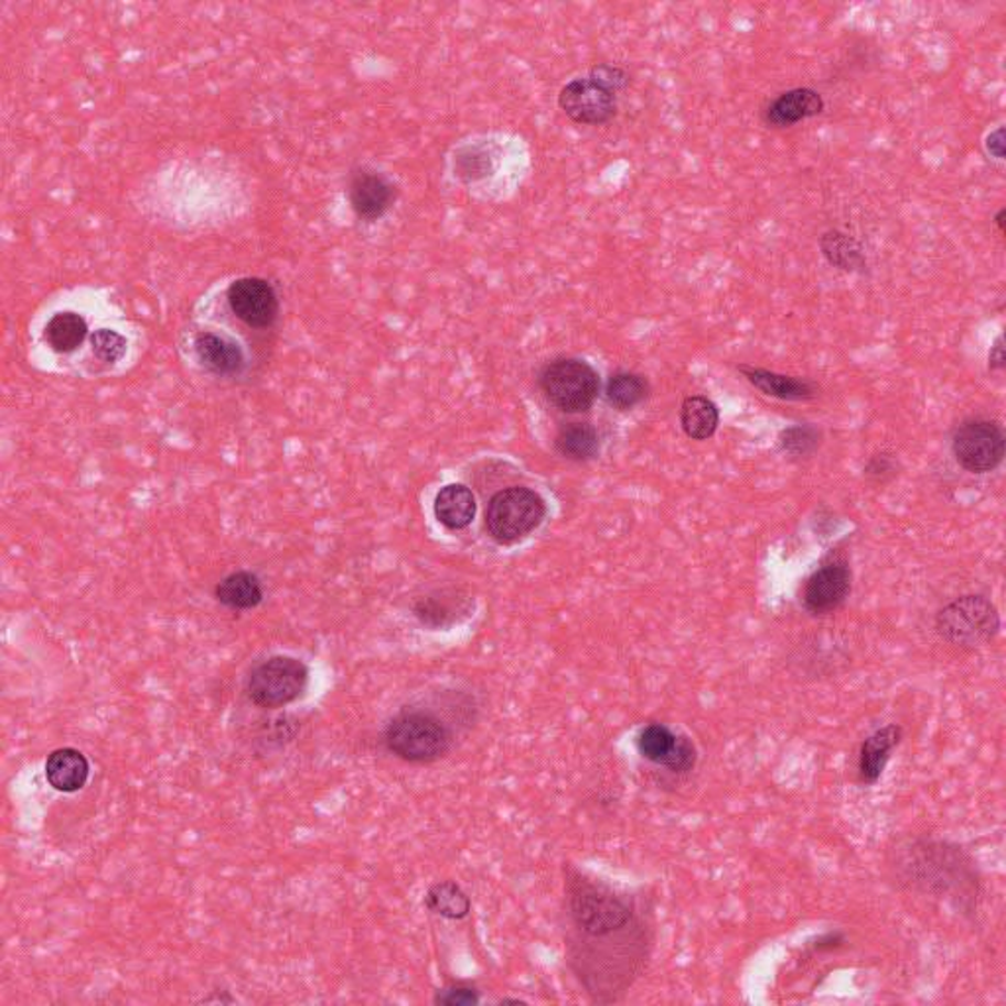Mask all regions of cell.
I'll return each mask as SVG.
<instances>
[{
    "instance_id": "cell-1",
    "label": "cell",
    "mask_w": 1006,
    "mask_h": 1006,
    "mask_svg": "<svg viewBox=\"0 0 1006 1006\" xmlns=\"http://www.w3.org/2000/svg\"><path fill=\"white\" fill-rule=\"evenodd\" d=\"M568 962L596 1003H613L645 967L651 925L628 895L572 873L566 880Z\"/></svg>"
},
{
    "instance_id": "cell-2",
    "label": "cell",
    "mask_w": 1006,
    "mask_h": 1006,
    "mask_svg": "<svg viewBox=\"0 0 1006 1006\" xmlns=\"http://www.w3.org/2000/svg\"><path fill=\"white\" fill-rule=\"evenodd\" d=\"M910 887L950 899L960 907L973 908L980 895V879L962 847L920 839L908 845L899 865Z\"/></svg>"
},
{
    "instance_id": "cell-3",
    "label": "cell",
    "mask_w": 1006,
    "mask_h": 1006,
    "mask_svg": "<svg viewBox=\"0 0 1006 1006\" xmlns=\"http://www.w3.org/2000/svg\"><path fill=\"white\" fill-rule=\"evenodd\" d=\"M387 751L407 763H432L449 753V728L429 711L404 710L387 724Z\"/></svg>"
},
{
    "instance_id": "cell-4",
    "label": "cell",
    "mask_w": 1006,
    "mask_h": 1006,
    "mask_svg": "<svg viewBox=\"0 0 1006 1006\" xmlns=\"http://www.w3.org/2000/svg\"><path fill=\"white\" fill-rule=\"evenodd\" d=\"M935 629L940 638L955 648H981L995 638L1000 629L995 603L985 596H962L935 616Z\"/></svg>"
},
{
    "instance_id": "cell-5",
    "label": "cell",
    "mask_w": 1006,
    "mask_h": 1006,
    "mask_svg": "<svg viewBox=\"0 0 1006 1006\" xmlns=\"http://www.w3.org/2000/svg\"><path fill=\"white\" fill-rule=\"evenodd\" d=\"M545 502L529 488H507L490 500L485 529L500 545H512L527 537L545 520Z\"/></svg>"
},
{
    "instance_id": "cell-6",
    "label": "cell",
    "mask_w": 1006,
    "mask_h": 1006,
    "mask_svg": "<svg viewBox=\"0 0 1006 1006\" xmlns=\"http://www.w3.org/2000/svg\"><path fill=\"white\" fill-rule=\"evenodd\" d=\"M539 382L548 402L565 414L588 411L600 392V377L585 360H555L543 370Z\"/></svg>"
},
{
    "instance_id": "cell-7",
    "label": "cell",
    "mask_w": 1006,
    "mask_h": 1006,
    "mask_svg": "<svg viewBox=\"0 0 1006 1006\" xmlns=\"http://www.w3.org/2000/svg\"><path fill=\"white\" fill-rule=\"evenodd\" d=\"M309 683L307 666L293 656H271L248 678V696L260 708H281L297 700Z\"/></svg>"
},
{
    "instance_id": "cell-8",
    "label": "cell",
    "mask_w": 1006,
    "mask_h": 1006,
    "mask_svg": "<svg viewBox=\"0 0 1006 1006\" xmlns=\"http://www.w3.org/2000/svg\"><path fill=\"white\" fill-rule=\"evenodd\" d=\"M953 454L965 470L985 474L1003 462L1005 435L995 422H965L953 437Z\"/></svg>"
},
{
    "instance_id": "cell-9",
    "label": "cell",
    "mask_w": 1006,
    "mask_h": 1006,
    "mask_svg": "<svg viewBox=\"0 0 1006 1006\" xmlns=\"http://www.w3.org/2000/svg\"><path fill=\"white\" fill-rule=\"evenodd\" d=\"M638 751L649 763L661 764L671 773H691L698 761L696 747L688 737L676 736L663 724H651L638 734Z\"/></svg>"
},
{
    "instance_id": "cell-10",
    "label": "cell",
    "mask_w": 1006,
    "mask_h": 1006,
    "mask_svg": "<svg viewBox=\"0 0 1006 1006\" xmlns=\"http://www.w3.org/2000/svg\"><path fill=\"white\" fill-rule=\"evenodd\" d=\"M228 306L252 329H268L278 319V296L266 279H236L228 288Z\"/></svg>"
},
{
    "instance_id": "cell-11",
    "label": "cell",
    "mask_w": 1006,
    "mask_h": 1006,
    "mask_svg": "<svg viewBox=\"0 0 1006 1006\" xmlns=\"http://www.w3.org/2000/svg\"><path fill=\"white\" fill-rule=\"evenodd\" d=\"M558 105L578 125H603L616 115V95L592 79H575L558 95Z\"/></svg>"
},
{
    "instance_id": "cell-12",
    "label": "cell",
    "mask_w": 1006,
    "mask_h": 1006,
    "mask_svg": "<svg viewBox=\"0 0 1006 1006\" xmlns=\"http://www.w3.org/2000/svg\"><path fill=\"white\" fill-rule=\"evenodd\" d=\"M852 592V570L844 560H832L817 568L804 586L802 602L814 616L836 611Z\"/></svg>"
},
{
    "instance_id": "cell-13",
    "label": "cell",
    "mask_w": 1006,
    "mask_h": 1006,
    "mask_svg": "<svg viewBox=\"0 0 1006 1006\" xmlns=\"http://www.w3.org/2000/svg\"><path fill=\"white\" fill-rule=\"evenodd\" d=\"M900 739H902V728L897 724H890V726L877 729L863 741L859 757H857L859 781L865 784H877L880 781L885 767L889 763L890 753L895 751V747L899 746Z\"/></svg>"
},
{
    "instance_id": "cell-14",
    "label": "cell",
    "mask_w": 1006,
    "mask_h": 1006,
    "mask_svg": "<svg viewBox=\"0 0 1006 1006\" xmlns=\"http://www.w3.org/2000/svg\"><path fill=\"white\" fill-rule=\"evenodd\" d=\"M351 205L360 218L376 221L386 213L394 201V188L377 173L362 171L351 183Z\"/></svg>"
},
{
    "instance_id": "cell-15",
    "label": "cell",
    "mask_w": 1006,
    "mask_h": 1006,
    "mask_svg": "<svg viewBox=\"0 0 1006 1006\" xmlns=\"http://www.w3.org/2000/svg\"><path fill=\"white\" fill-rule=\"evenodd\" d=\"M89 761L87 757L72 749H57L45 761V779L60 792H77L89 781Z\"/></svg>"
},
{
    "instance_id": "cell-16",
    "label": "cell",
    "mask_w": 1006,
    "mask_h": 1006,
    "mask_svg": "<svg viewBox=\"0 0 1006 1006\" xmlns=\"http://www.w3.org/2000/svg\"><path fill=\"white\" fill-rule=\"evenodd\" d=\"M822 110H824V99L820 93L814 89H792L782 93L779 99H774L769 105L764 118L769 125L784 128V126L796 125L800 120L816 117Z\"/></svg>"
},
{
    "instance_id": "cell-17",
    "label": "cell",
    "mask_w": 1006,
    "mask_h": 1006,
    "mask_svg": "<svg viewBox=\"0 0 1006 1006\" xmlns=\"http://www.w3.org/2000/svg\"><path fill=\"white\" fill-rule=\"evenodd\" d=\"M195 352L203 366L218 376H234L244 368V354L236 342L215 333H201L195 339Z\"/></svg>"
},
{
    "instance_id": "cell-18",
    "label": "cell",
    "mask_w": 1006,
    "mask_h": 1006,
    "mask_svg": "<svg viewBox=\"0 0 1006 1006\" xmlns=\"http://www.w3.org/2000/svg\"><path fill=\"white\" fill-rule=\"evenodd\" d=\"M435 515L445 527L452 531L464 529L474 522L477 500L467 485H445L435 500Z\"/></svg>"
},
{
    "instance_id": "cell-19",
    "label": "cell",
    "mask_w": 1006,
    "mask_h": 1006,
    "mask_svg": "<svg viewBox=\"0 0 1006 1006\" xmlns=\"http://www.w3.org/2000/svg\"><path fill=\"white\" fill-rule=\"evenodd\" d=\"M261 590L258 576L240 570L226 576L221 585L216 586V600L231 608V610H252L261 602Z\"/></svg>"
},
{
    "instance_id": "cell-20",
    "label": "cell",
    "mask_w": 1006,
    "mask_h": 1006,
    "mask_svg": "<svg viewBox=\"0 0 1006 1006\" xmlns=\"http://www.w3.org/2000/svg\"><path fill=\"white\" fill-rule=\"evenodd\" d=\"M747 379L759 387L767 396L779 397V399H789V402H800V399H810L814 396V386L806 379L799 377L781 376L767 370L741 368Z\"/></svg>"
},
{
    "instance_id": "cell-21",
    "label": "cell",
    "mask_w": 1006,
    "mask_h": 1006,
    "mask_svg": "<svg viewBox=\"0 0 1006 1006\" xmlns=\"http://www.w3.org/2000/svg\"><path fill=\"white\" fill-rule=\"evenodd\" d=\"M683 429L691 439L706 440L718 429V407L708 397L692 396L684 399L681 409Z\"/></svg>"
},
{
    "instance_id": "cell-22",
    "label": "cell",
    "mask_w": 1006,
    "mask_h": 1006,
    "mask_svg": "<svg viewBox=\"0 0 1006 1006\" xmlns=\"http://www.w3.org/2000/svg\"><path fill=\"white\" fill-rule=\"evenodd\" d=\"M87 323L82 314L65 311L55 314L54 319L45 327V339L50 346L57 352H72L85 341Z\"/></svg>"
},
{
    "instance_id": "cell-23",
    "label": "cell",
    "mask_w": 1006,
    "mask_h": 1006,
    "mask_svg": "<svg viewBox=\"0 0 1006 1006\" xmlns=\"http://www.w3.org/2000/svg\"><path fill=\"white\" fill-rule=\"evenodd\" d=\"M598 432L585 422H570L557 435V449L565 459L590 460L598 452Z\"/></svg>"
},
{
    "instance_id": "cell-24",
    "label": "cell",
    "mask_w": 1006,
    "mask_h": 1006,
    "mask_svg": "<svg viewBox=\"0 0 1006 1006\" xmlns=\"http://www.w3.org/2000/svg\"><path fill=\"white\" fill-rule=\"evenodd\" d=\"M820 248L824 252L826 260L839 270L855 271L865 266L863 250L852 236L844 233H826L820 240Z\"/></svg>"
},
{
    "instance_id": "cell-25",
    "label": "cell",
    "mask_w": 1006,
    "mask_h": 1006,
    "mask_svg": "<svg viewBox=\"0 0 1006 1006\" xmlns=\"http://www.w3.org/2000/svg\"><path fill=\"white\" fill-rule=\"evenodd\" d=\"M425 905L427 908L439 914L442 918H449V920H462V918L468 917L470 912V899H468L467 892L460 889L459 885L454 882H439L435 885L427 897H425Z\"/></svg>"
},
{
    "instance_id": "cell-26",
    "label": "cell",
    "mask_w": 1006,
    "mask_h": 1006,
    "mask_svg": "<svg viewBox=\"0 0 1006 1006\" xmlns=\"http://www.w3.org/2000/svg\"><path fill=\"white\" fill-rule=\"evenodd\" d=\"M648 382L638 374H629V372H620V374L611 376L608 389H606L608 402L620 411L633 409L648 397Z\"/></svg>"
},
{
    "instance_id": "cell-27",
    "label": "cell",
    "mask_w": 1006,
    "mask_h": 1006,
    "mask_svg": "<svg viewBox=\"0 0 1006 1006\" xmlns=\"http://www.w3.org/2000/svg\"><path fill=\"white\" fill-rule=\"evenodd\" d=\"M457 168H459L460 178H464V180H482L494 170V158L490 156V150L484 146L467 148L464 152L460 153Z\"/></svg>"
},
{
    "instance_id": "cell-28",
    "label": "cell",
    "mask_w": 1006,
    "mask_h": 1006,
    "mask_svg": "<svg viewBox=\"0 0 1006 1006\" xmlns=\"http://www.w3.org/2000/svg\"><path fill=\"white\" fill-rule=\"evenodd\" d=\"M93 352L99 356L103 362H117L122 358L126 352V341L120 334L108 329H100L90 336Z\"/></svg>"
},
{
    "instance_id": "cell-29",
    "label": "cell",
    "mask_w": 1006,
    "mask_h": 1006,
    "mask_svg": "<svg viewBox=\"0 0 1006 1006\" xmlns=\"http://www.w3.org/2000/svg\"><path fill=\"white\" fill-rule=\"evenodd\" d=\"M817 439H820V435H817L816 429L800 425V427H791V429L782 432L781 445L782 449L800 457V454H809V452L816 449Z\"/></svg>"
},
{
    "instance_id": "cell-30",
    "label": "cell",
    "mask_w": 1006,
    "mask_h": 1006,
    "mask_svg": "<svg viewBox=\"0 0 1006 1006\" xmlns=\"http://www.w3.org/2000/svg\"><path fill=\"white\" fill-rule=\"evenodd\" d=\"M592 82L602 85L606 89L611 90L616 95V90H621L625 85H628V73L620 69V67H613V65H598L593 67Z\"/></svg>"
},
{
    "instance_id": "cell-31",
    "label": "cell",
    "mask_w": 1006,
    "mask_h": 1006,
    "mask_svg": "<svg viewBox=\"0 0 1006 1006\" xmlns=\"http://www.w3.org/2000/svg\"><path fill=\"white\" fill-rule=\"evenodd\" d=\"M437 1003L439 1005H478L480 1003V995H478L474 988L470 987H449L442 988L439 995H437Z\"/></svg>"
},
{
    "instance_id": "cell-32",
    "label": "cell",
    "mask_w": 1006,
    "mask_h": 1006,
    "mask_svg": "<svg viewBox=\"0 0 1006 1006\" xmlns=\"http://www.w3.org/2000/svg\"><path fill=\"white\" fill-rule=\"evenodd\" d=\"M987 150L993 153L997 160L1005 158V128L1000 126L993 135H988Z\"/></svg>"
},
{
    "instance_id": "cell-33",
    "label": "cell",
    "mask_w": 1006,
    "mask_h": 1006,
    "mask_svg": "<svg viewBox=\"0 0 1006 1006\" xmlns=\"http://www.w3.org/2000/svg\"><path fill=\"white\" fill-rule=\"evenodd\" d=\"M988 366L993 370L1005 368V346H1003V339H998L993 346V351L988 354Z\"/></svg>"
},
{
    "instance_id": "cell-34",
    "label": "cell",
    "mask_w": 1006,
    "mask_h": 1006,
    "mask_svg": "<svg viewBox=\"0 0 1006 1006\" xmlns=\"http://www.w3.org/2000/svg\"><path fill=\"white\" fill-rule=\"evenodd\" d=\"M844 943V935L842 934H827L824 938L817 940L816 948L817 952H824V950H834V948H839Z\"/></svg>"
},
{
    "instance_id": "cell-35",
    "label": "cell",
    "mask_w": 1006,
    "mask_h": 1006,
    "mask_svg": "<svg viewBox=\"0 0 1006 1006\" xmlns=\"http://www.w3.org/2000/svg\"><path fill=\"white\" fill-rule=\"evenodd\" d=\"M997 225L1000 228V233H1005V211H998Z\"/></svg>"
}]
</instances>
